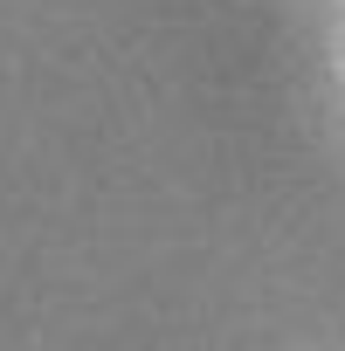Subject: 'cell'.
I'll use <instances>...</instances> for the list:
<instances>
[]
</instances>
